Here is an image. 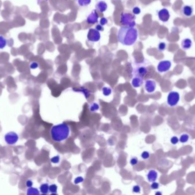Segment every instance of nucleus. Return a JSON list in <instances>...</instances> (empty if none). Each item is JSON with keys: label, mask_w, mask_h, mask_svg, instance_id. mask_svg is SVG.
I'll return each instance as SVG.
<instances>
[{"label": "nucleus", "mask_w": 195, "mask_h": 195, "mask_svg": "<svg viewBox=\"0 0 195 195\" xmlns=\"http://www.w3.org/2000/svg\"><path fill=\"white\" fill-rule=\"evenodd\" d=\"M137 30L134 27L121 26L118 33L119 42L126 46L134 45L137 40Z\"/></svg>", "instance_id": "nucleus-1"}, {"label": "nucleus", "mask_w": 195, "mask_h": 195, "mask_svg": "<svg viewBox=\"0 0 195 195\" xmlns=\"http://www.w3.org/2000/svg\"><path fill=\"white\" fill-rule=\"evenodd\" d=\"M69 134V127L67 124L65 123L54 125L51 129V137L54 141H63L68 138Z\"/></svg>", "instance_id": "nucleus-2"}, {"label": "nucleus", "mask_w": 195, "mask_h": 195, "mask_svg": "<svg viewBox=\"0 0 195 195\" xmlns=\"http://www.w3.org/2000/svg\"><path fill=\"white\" fill-rule=\"evenodd\" d=\"M136 17L129 13L123 12L121 14V23L125 26L134 27L136 25Z\"/></svg>", "instance_id": "nucleus-3"}, {"label": "nucleus", "mask_w": 195, "mask_h": 195, "mask_svg": "<svg viewBox=\"0 0 195 195\" xmlns=\"http://www.w3.org/2000/svg\"><path fill=\"white\" fill-rule=\"evenodd\" d=\"M180 100V95L178 92L172 91L169 92L167 97V104L170 106H176Z\"/></svg>", "instance_id": "nucleus-4"}, {"label": "nucleus", "mask_w": 195, "mask_h": 195, "mask_svg": "<svg viewBox=\"0 0 195 195\" xmlns=\"http://www.w3.org/2000/svg\"><path fill=\"white\" fill-rule=\"evenodd\" d=\"M87 37L88 40L91 42H98L101 39V34L99 31L96 30V29L91 28L88 32Z\"/></svg>", "instance_id": "nucleus-5"}, {"label": "nucleus", "mask_w": 195, "mask_h": 195, "mask_svg": "<svg viewBox=\"0 0 195 195\" xmlns=\"http://www.w3.org/2000/svg\"><path fill=\"white\" fill-rule=\"evenodd\" d=\"M19 136L15 132H9L5 136V141L9 145H14L18 141Z\"/></svg>", "instance_id": "nucleus-6"}, {"label": "nucleus", "mask_w": 195, "mask_h": 195, "mask_svg": "<svg viewBox=\"0 0 195 195\" xmlns=\"http://www.w3.org/2000/svg\"><path fill=\"white\" fill-rule=\"evenodd\" d=\"M171 67V62L168 60L160 62L158 65V70L160 73L166 72Z\"/></svg>", "instance_id": "nucleus-7"}, {"label": "nucleus", "mask_w": 195, "mask_h": 195, "mask_svg": "<svg viewBox=\"0 0 195 195\" xmlns=\"http://www.w3.org/2000/svg\"><path fill=\"white\" fill-rule=\"evenodd\" d=\"M158 17L160 21L166 23L169 20L170 18V14L169 11L167 9L163 8L159 10L158 12Z\"/></svg>", "instance_id": "nucleus-8"}, {"label": "nucleus", "mask_w": 195, "mask_h": 195, "mask_svg": "<svg viewBox=\"0 0 195 195\" xmlns=\"http://www.w3.org/2000/svg\"><path fill=\"white\" fill-rule=\"evenodd\" d=\"M99 18V15L97 13L96 10H93L91 13L87 16V23L88 24L93 25L96 23H98Z\"/></svg>", "instance_id": "nucleus-9"}, {"label": "nucleus", "mask_w": 195, "mask_h": 195, "mask_svg": "<svg viewBox=\"0 0 195 195\" xmlns=\"http://www.w3.org/2000/svg\"><path fill=\"white\" fill-rule=\"evenodd\" d=\"M145 88L148 92L149 93L153 92L156 88V83L152 80H147L145 82Z\"/></svg>", "instance_id": "nucleus-10"}, {"label": "nucleus", "mask_w": 195, "mask_h": 195, "mask_svg": "<svg viewBox=\"0 0 195 195\" xmlns=\"http://www.w3.org/2000/svg\"><path fill=\"white\" fill-rule=\"evenodd\" d=\"M96 9L97 10L99 11L100 12L103 13L107 9V4L103 1H99L96 4Z\"/></svg>", "instance_id": "nucleus-11"}, {"label": "nucleus", "mask_w": 195, "mask_h": 195, "mask_svg": "<svg viewBox=\"0 0 195 195\" xmlns=\"http://www.w3.org/2000/svg\"><path fill=\"white\" fill-rule=\"evenodd\" d=\"M158 178V173L154 170H151L147 174V179L150 182H154Z\"/></svg>", "instance_id": "nucleus-12"}, {"label": "nucleus", "mask_w": 195, "mask_h": 195, "mask_svg": "<svg viewBox=\"0 0 195 195\" xmlns=\"http://www.w3.org/2000/svg\"><path fill=\"white\" fill-rule=\"evenodd\" d=\"M193 8L189 5H186L183 8V13L187 17H190L192 15Z\"/></svg>", "instance_id": "nucleus-13"}, {"label": "nucleus", "mask_w": 195, "mask_h": 195, "mask_svg": "<svg viewBox=\"0 0 195 195\" xmlns=\"http://www.w3.org/2000/svg\"><path fill=\"white\" fill-rule=\"evenodd\" d=\"M192 41L189 38L184 39V40H183L181 43L182 47L184 49H189V48H191V47L192 46Z\"/></svg>", "instance_id": "nucleus-14"}, {"label": "nucleus", "mask_w": 195, "mask_h": 195, "mask_svg": "<svg viewBox=\"0 0 195 195\" xmlns=\"http://www.w3.org/2000/svg\"><path fill=\"white\" fill-rule=\"evenodd\" d=\"M132 84L134 87H139L143 84V78L140 77H137L132 80Z\"/></svg>", "instance_id": "nucleus-15"}, {"label": "nucleus", "mask_w": 195, "mask_h": 195, "mask_svg": "<svg viewBox=\"0 0 195 195\" xmlns=\"http://www.w3.org/2000/svg\"><path fill=\"white\" fill-rule=\"evenodd\" d=\"M40 191L43 194H47L49 191V186L47 184H43L39 188Z\"/></svg>", "instance_id": "nucleus-16"}, {"label": "nucleus", "mask_w": 195, "mask_h": 195, "mask_svg": "<svg viewBox=\"0 0 195 195\" xmlns=\"http://www.w3.org/2000/svg\"><path fill=\"white\" fill-rule=\"evenodd\" d=\"M39 194V192L38 191V190L35 188L31 187L29 188V189H28L27 191V195H37Z\"/></svg>", "instance_id": "nucleus-17"}, {"label": "nucleus", "mask_w": 195, "mask_h": 195, "mask_svg": "<svg viewBox=\"0 0 195 195\" xmlns=\"http://www.w3.org/2000/svg\"><path fill=\"white\" fill-rule=\"evenodd\" d=\"M147 73V70L145 67H140L137 69V73L140 77H143Z\"/></svg>", "instance_id": "nucleus-18"}, {"label": "nucleus", "mask_w": 195, "mask_h": 195, "mask_svg": "<svg viewBox=\"0 0 195 195\" xmlns=\"http://www.w3.org/2000/svg\"><path fill=\"white\" fill-rule=\"evenodd\" d=\"M91 0H78V3L80 7H87L90 4Z\"/></svg>", "instance_id": "nucleus-19"}, {"label": "nucleus", "mask_w": 195, "mask_h": 195, "mask_svg": "<svg viewBox=\"0 0 195 195\" xmlns=\"http://www.w3.org/2000/svg\"><path fill=\"white\" fill-rule=\"evenodd\" d=\"M7 45V40L2 36H0V49H3Z\"/></svg>", "instance_id": "nucleus-20"}, {"label": "nucleus", "mask_w": 195, "mask_h": 195, "mask_svg": "<svg viewBox=\"0 0 195 195\" xmlns=\"http://www.w3.org/2000/svg\"><path fill=\"white\" fill-rule=\"evenodd\" d=\"M188 139H189V136L187 134H183L180 136V141L182 143H186L188 141Z\"/></svg>", "instance_id": "nucleus-21"}, {"label": "nucleus", "mask_w": 195, "mask_h": 195, "mask_svg": "<svg viewBox=\"0 0 195 195\" xmlns=\"http://www.w3.org/2000/svg\"><path fill=\"white\" fill-rule=\"evenodd\" d=\"M49 191L52 194H56L57 191V186L56 184H52L49 187Z\"/></svg>", "instance_id": "nucleus-22"}, {"label": "nucleus", "mask_w": 195, "mask_h": 195, "mask_svg": "<svg viewBox=\"0 0 195 195\" xmlns=\"http://www.w3.org/2000/svg\"><path fill=\"white\" fill-rule=\"evenodd\" d=\"M166 48V44L165 43H160L158 45V49L160 52L164 51Z\"/></svg>", "instance_id": "nucleus-23"}, {"label": "nucleus", "mask_w": 195, "mask_h": 195, "mask_svg": "<svg viewBox=\"0 0 195 195\" xmlns=\"http://www.w3.org/2000/svg\"><path fill=\"white\" fill-rule=\"evenodd\" d=\"M141 12V10L139 8H138L137 7H135V8H133L132 9V13L135 15H139Z\"/></svg>", "instance_id": "nucleus-24"}, {"label": "nucleus", "mask_w": 195, "mask_h": 195, "mask_svg": "<svg viewBox=\"0 0 195 195\" xmlns=\"http://www.w3.org/2000/svg\"><path fill=\"white\" fill-rule=\"evenodd\" d=\"M179 140L178 138L177 137H176V136H173V137H172L171 138V142L173 145H176L177 143L179 142Z\"/></svg>", "instance_id": "nucleus-25"}, {"label": "nucleus", "mask_w": 195, "mask_h": 195, "mask_svg": "<svg viewBox=\"0 0 195 195\" xmlns=\"http://www.w3.org/2000/svg\"><path fill=\"white\" fill-rule=\"evenodd\" d=\"M151 187V189H158L159 187V183H156L155 181L153 182L152 184Z\"/></svg>", "instance_id": "nucleus-26"}, {"label": "nucleus", "mask_w": 195, "mask_h": 195, "mask_svg": "<svg viewBox=\"0 0 195 195\" xmlns=\"http://www.w3.org/2000/svg\"><path fill=\"white\" fill-rule=\"evenodd\" d=\"M142 158L144 159H147L150 158V153L148 152L145 151L144 152L142 153Z\"/></svg>", "instance_id": "nucleus-27"}, {"label": "nucleus", "mask_w": 195, "mask_h": 195, "mask_svg": "<svg viewBox=\"0 0 195 195\" xmlns=\"http://www.w3.org/2000/svg\"><path fill=\"white\" fill-rule=\"evenodd\" d=\"M59 161V157L57 156H55V157H53V158H51V161L54 164H56V163H58Z\"/></svg>", "instance_id": "nucleus-28"}, {"label": "nucleus", "mask_w": 195, "mask_h": 195, "mask_svg": "<svg viewBox=\"0 0 195 195\" xmlns=\"http://www.w3.org/2000/svg\"><path fill=\"white\" fill-rule=\"evenodd\" d=\"M103 94L104 95H109L110 93H111V90L110 89H108V88H104L103 89Z\"/></svg>", "instance_id": "nucleus-29"}, {"label": "nucleus", "mask_w": 195, "mask_h": 195, "mask_svg": "<svg viewBox=\"0 0 195 195\" xmlns=\"http://www.w3.org/2000/svg\"><path fill=\"white\" fill-rule=\"evenodd\" d=\"M108 23V21H107V20L106 18L103 17V18H102L101 19L100 23H101V25H102V26L105 25L106 23Z\"/></svg>", "instance_id": "nucleus-30"}, {"label": "nucleus", "mask_w": 195, "mask_h": 195, "mask_svg": "<svg viewBox=\"0 0 195 195\" xmlns=\"http://www.w3.org/2000/svg\"><path fill=\"white\" fill-rule=\"evenodd\" d=\"M137 162H138V160H137V158H132L130 161L131 164L132 165H137Z\"/></svg>", "instance_id": "nucleus-31"}, {"label": "nucleus", "mask_w": 195, "mask_h": 195, "mask_svg": "<svg viewBox=\"0 0 195 195\" xmlns=\"http://www.w3.org/2000/svg\"><path fill=\"white\" fill-rule=\"evenodd\" d=\"M83 181V179L82 177H78L74 180V183L75 184H78L80 183H82Z\"/></svg>", "instance_id": "nucleus-32"}, {"label": "nucleus", "mask_w": 195, "mask_h": 195, "mask_svg": "<svg viewBox=\"0 0 195 195\" xmlns=\"http://www.w3.org/2000/svg\"><path fill=\"white\" fill-rule=\"evenodd\" d=\"M33 181L31 180H28L26 182V185L27 187H31L33 185Z\"/></svg>", "instance_id": "nucleus-33"}, {"label": "nucleus", "mask_w": 195, "mask_h": 195, "mask_svg": "<svg viewBox=\"0 0 195 195\" xmlns=\"http://www.w3.org/2000/svg\"><path fill=\"white\" fill-rule=\"evenodd\" d=\"M96 29L98 30V31H103L104 30V28H103V26L102 25L98 24V25H97L96 26Z\"/></svg>", "instance_id": "nucleus-34"}, {"label": "nucleus", "mask_w": 195, "mask_h": 195, "mask_svg": "<svg viewBox=\"0 0 195 195\" xmlns=\"http://www.w3.org/2000/svg\"><path fill=\"white\" fill-rule=\"evenodd\" d=\"M140 188L138 185H136V186H135L133 188V191L134 192L138 193V192H140Z\"/></svg>", "instance_id": "nucleus-35"}, {"label": "nucleus", "mask_w": 195, "mask_h": 195, "mask_svg": "<svg viewBox=\"0 0 195 195\" xmlns=\"http://www.w3.org/2000/svg\"><path fill=\"white\" fill-rule=\"evenodd\" d=\"M38 67V64L36 63V62H33V63H32L30 65V68H31V69H36Z\"/></svg>", "instance_id": "nucleus-36"}, {"label": "nucleus", "mask_w": 195, "mask_h": 195, "mask_svg": "<svg viewBox=\"0 0 195 195\" xmlns=\"http://www.w3.org/2000/svg\"><path fill=\"white\" fill-rule=\"evenodd\" d=\"M157 194H160V195H161V193H160V192H158V193H156V195H157Z\"/></svg>", "instance_id": "nucleus-37"}]
</instances>
